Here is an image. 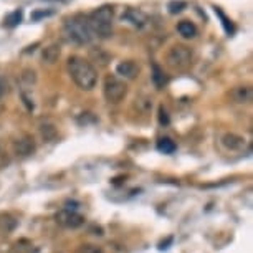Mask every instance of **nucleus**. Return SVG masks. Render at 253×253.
Returning <instances> with one entry per match:
<instances>
[{"label":"nucleus","instance_id":"1","mask_svg":"<svg viewBox=\"0 0 253 253\" xmlns=\"http://www.w3.org/2000/svg\"><path fill=\"white\" fill-rule=\"evenodd\" d=\"M67 68L71 80L80 90L91 91L98 83V73H96L94 67L81 56H69Z\"/></svg>","mask_w":253,"mask_h":253},{"label":"nucleus","instance_id":"2","mask_svg":"<svg viewBox=\"0 0 253 253\" xmlns=\"http://www.w3.org/2000/svg\"><path fill=\"white\" fill-rule=\"evenodd\" d=\"M63 37L73 45H88L93 40V32L88 23V15H73L65 20Z\"/></svg>","mask_w":253,"mask_h":253},{"label":"nucleus","instance_id":"3","mask_svg":"<svg viewBox=\"0 0 253 253\" xmlns=\"http://www.w3.org/2000/svg\"><path fill=\"white\" fill-rule=\"evenodd\" d=\"M88 23L93 37L108 38L113 33V8L103 5L88 15Z\"/></svg>","mask_w":253,"mask_h":253},{"label":"nucleus","instance_id":"4","mask_svg":"<svg viewBox=\"0 0 253 253\" xmlns=\"http://www.w3.org/2000/svg\"><path fill=\"white\" fill-rule=\"evenodd\" d=\"M103 94L108 103L116 104L126 98V94H128V85L124 83V80L117 78L116 75H108L103 83Z\"/></svg>","mask_w":253,"mask_h":253},{"label":"nucleus","instance_id":"5","mask_svg":"<svg viewBox=\"0 0 253 253\" xmlns=\"http://www.w3.org/2000/svg\"><path fill=\"white\" fill-rule=\"evenodd\" d=\"M165 62L174 69H184L192 62V50L185 45H174L165 56Z\"/></svg>","mask_w":253,"mask_h":253},{"label":"nucleus","instance_id":"6","mask_svg":"<svg viewBox=\"0 0 253 253\" xmlns=\"http://www.w3.org/2000/svg\"><path fill=\"white\" fill-rule=\"evenodd\" d=\"M55 220L58 225L65 227V229H78L85 224V217L80 215L75 210H68V208H63L55 215Z\"/></svg>","mask_w":253,"mask_h":253},{"label":"nucleus","instance_id":"7","mask_svg":"<svg viewBox=\"0 0 253 253\" xmlns=\"http://www.w3.org/2000/svg\"><path fill=\"white\" fill-rule=\"evenodd\" d=\"M12 146H14V152L17 158H28V156H32L35 152V141L28 134L17 138Z\"/></svg>","mask_w":253,"mask_h":253},{"label":"nucleus","instance_id":"8","mask_svg":"<svg viewBox=\"0 0 253 253\" xmlns=\"http://www.w3.org/2000/svg\"><path fill=\"white\" fill-rule=\"evenodd\" d=\"M222 144H224L229 151H242V149H245L247 141L242 136H238V134L229 133L222 138Z\"/></svg>","mask_w":253,"mask_h":253},{"label":"nucleus","instance_id":"9","mask_svg":"<svg viewBox=\"0 0 253 253\" xmlns=\"http://www.w3.org/2000/svg\"><path fill=\"white\" fill-rule=\"evenodd\" d=\"M116 73L119 76L126 78V80H134L139 73V67L134 62H121L119 65L116 67Z\"/></svg>","mask_w":253,"mask_h":253},{"label":"nucleus","instance_id":"10","mask_svg":"<svg viewBox=\"0 0 253 253\" xmlns=\"http://www.w3.org/2000/svg\"><path fill=\"white\" fill-rule=\"evenodd\" d=\"M60 53H62V50H60V45H56V43H53V45L46 46L45 50H43V53H42V62L46 63V65H53V63L58 62Z\"/></svg>","mask_w":253,"mask_h":253},{"label":"nucleus","instance_id":"11","mask_svg":"<svg viewBox=\"0 0 253 253\" xmlns=\"http://www.w3.org/2000/svg\"><path fill=\"white\" fill-rule=\"evenodd\" d=\"M123 20L133 23L134 27L141 28V27H144V23H146V15H144L142 12L136 10V8H129V10L123 15Z\"/></svg>","mask_w":253,"mask_h":253},{"label":"nucleus","instance_id":"12","mask_svg":"<svg viewBox=\"0 0 253 253\" xmlns=\"http://www.w3.org/2000/svg\"><path fill=\"white\" fill-rule=\"evenodd\" d=\"M232 96L233 99L240 104L243 103H250L252 98H253V91L250 86H237L233 91H232Z\"/></svg>","mask_w":253,"mask_h":253},{"label":"nucleus","instance_id":"13","mask_svg":"<svg viewBox=\"0 0 253 253\" xmlns=\"http://www.w3.org/2000/svg\"><path fill=\"white\" fill-rule=\"evenodd\" d=\"M177 32L184 38H194L195 35H197V27L189 20H182L177 23Z\"/></svg>","mask_w":253,"mask_h":253},{"label":"nucleus","instance_id":"14","mask_svg":"<svg viewBox=\"0 0 253 253\" xmlns=\"http://www.w3.org/2000/svg\"><path fill=\"white\" fill-rule=\"evenodd\" d=\"M90 58H91V62H94L96 65H99V67H106L111 60L110 55H108L104 50H101V48H91Z\"/></svg>","mask_w":253,"mask_h":253},{"label":"nucleus","instance_id":"15","mask_svg":"<svg viewBox=\"0 0 253 253\" xmlns=\"http://www.w3.org/2000/svg\"><path fill=\"white\" fill-rule=\"evenodd\" d=\"M15 227H17V220L10 213H2V215H0V232L2 233L8 235L10 232H14Z\"/></svg>","mask_w":253,"mask_h":253},{"label":"nucleus","instance_id":"16","mask_svg":"<svg viewBox=\"0 0 253 253\" xmlns=\"http://www.w3.org/2000/svg\"><path fill=\"white\" fill-rule=\"evenodd\" d=\"M213 12H215V15L220 19V22H222V27H224L225 33H227V35H233V32H235V25H233V22L230 20L229 17H227V15L224 14V12L220 10V7H213Z\"/></svg>","mask_w":253,"mask_h":253},{"label":"nucleus","instance_id":"17","mask_svg":"<svg viewBox=\"0 0 253 253\" xmlns=\"http://www.w3.org/2000/svg\"><path fill=\"white\" fill-rule=\"evenodd\" d=\"M22 17H23V12L20 10H14L12 14H8L5 19H3V27H7V28H15L17 25L22 22Z\"/></svg>","mask_w":253,"mask_h":253},{"label":"nucleus","instance_id":"18","mask_svg":"<svg viewBox=\"0 0 253 253\" xmlns=\"http://www.w3.org/2000/svg\"><path fill=\"white\" fill-rule=\"evenodd\" d=\"M152 81H154V85L158 86V88H162L165 83H167V76L164 75V71L158 67V65L152 67Z\"/></svg>","mask_w":253,"mask_h":253},{"label":"nucleus","instance_id":"19","mask_svg":"<svg viewBox=\"0 0 253 253\" xmlns=\"http://www.w3.org/2000/svg\"><path fill=\"white\" fill-rule=\"evenodd\" d=\"M158 149L161 152H164V154H172V152L176 151V142H174L171 138H162L159 139L158 142Z\"/></svg>","mask_w":253,"mask_h":253},{"label":"nucleus","instance_id":"20","mask_svg":"<svg viewBox=\"0 0 253 253\" xmlns=\"http://www.w3.org/2000/svg\"><path fill=\"white\" fill-rule=\"evenodd\" d=\"M40 134H42V138L45 139L46 142H51L56 138V128H55L53 124H42Z\"/></svg>","mask_w":253,"mask_h":253},{"label":"nucleus","instance_id":"21","mask_svg":"<svg viewBox=\"0 0 253 253\" xmlns=\"http://www.w3.org/2000/svg\"><path fill=\"white\" fill-rule=\"evenodd\" d=\"M185 7H187V3L184 0H172V2H169V5H167L171 14H181Z\"/></svg>","mask_w":253,"mask_h":253},{"label":"nucleus","instance_id":"22","mask_svg":"<svg viewBox=\"0 0 253 253\" xmlns=\"http://www.w3.org/2000/svg\"><path fill=\"white\" fill-rule=\"evenodd\" d=\"M55 14V10H40V8H38V10H35V12H32V17H30V19H32L33 22H38V20H42V19H46V17H51Z\"/></svg>","mask_w":253,"mask_h":253},{"label":"nucleus","instance_id":"23","mask_svg":"<svg viewBox=\"0 0 253 253\" xmlns=\"http://www.w3.org/2000/svg\"><path fill=\"white\" fill-rule=\"evenodd\" d=\"M78 253H104V252L98 245H81L78 248Z\"/></svg>","mask_w":253,"mask_h":253},{"label":"nucleus","instance_id":"24","mask_svg":"<svg viewBox=\"0 0 253 253\" xmlns=\"http://www.w3.org/2000/svg\"><path fill=\"white\" fill-rule=\"evenodd\" d=\"M159 123H161V124H169V116H167V111H165L162 106L159 108Z\"/></svg>","mask_w":253,"mask_h":253},{"label":"nucleus","instance_id":"25","mask_svg":"<svg viewBox=\"0 0 253 253\" xmlns=\"http://www.w3.org/2000/svg\"><path fill=\"white\" fill-rule=\"evenodd\" d=\"M5 91H7V81L3 76H0V96L5 93Z\"/></svg>","mask_w":253,"mask_h":253},{"label":"nucleus","instance_id":"26","mask_svg":"<svg viewBox=\"0 0 253 253\" xmlns=\"http://www.w3.org/2000/svg\"><path fill=\"white\" fill-rule=\"evenodd\" d=\"M2 156H3L2 154V147H0V162H2Z\"/></svg>","mask_w":253,"mask_h":253},{"label":"nucleus","instance_id":"27","mask_svg":"<svg viewBox=\"0 0 253 253\" xmlns=\"http://www.w3.org/2000/svg\"><path fill=\"white\" fill-rule=\"evenodd\" d=\"M58 2H67V0H58Z\"/></svg>","mask_w":253,"mask_h":253}]
</instances>
